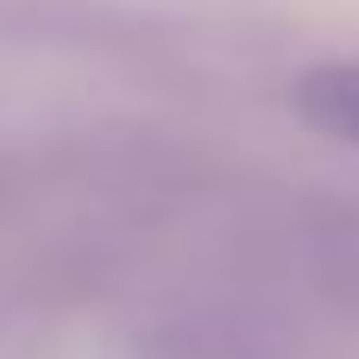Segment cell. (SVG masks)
I'll list each match as a JSON object with an SVG mask.
<instances>
[{"instance_id": "cell-1", "label": "cell", "mask_w": 359, "mask_h": 359, "mask_svg": "<svg viewBox=\"0 0 359 359\" xmlns=\"http://www.w3.org/2000/svg\"><path fill=\"white\" fill-rule=\"evenodd\" d=\"M297 114L322 126L328 139L359 145V63H328L297 82Z\"/></svg>"}]
</instances>
